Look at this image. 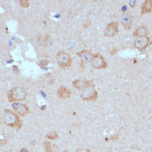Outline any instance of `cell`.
Returning a JSON list of instances; mask_svg holds the SVG:
<instances>
[{
    "instance_id": "cell-1",
    "label": "cell",
    "mask_w": 152,
    "mask_h": 152,
    "mask_svg": "<svg viewBox=\"0 0 152 152\" xmlns=\"http://www.w3.org/2000/svg\"><path fill=\"white\" fill-rule=\"evenodd\" d=\"M74 86L81 91V97L86 101L95 100L98 98V93L94 85L86 81L77 80L73 83Z\"/></svg>"
},
{
    "instance_id": "cell-2",
    "label": "cell",
    "mask_w": 152,
    "mask_h": 152,
    "mask_svg": "<svg viewBox=\"0 0 152 152\" xmlns=\"http://www.w3.org/2000/svg\"><path fill=\"white\" fill-rule=\"evenodd\" d=\"M4 121L7 125L11 127H21L22 122L19 117L10 110H6L4 115Z\"/></svg>"
},
{
    "instance_id": "cell-3",
    "label": "cell",
    "mask_w": 152,
    "mask_h": 152,
    "mask_svg": "<svg viewBox=\"0 0 152 152\" xmlns=\"http://www.w3.org/2000/svg\"><path fill=\"white\" fill-rule=\"evenodd\" d=\"M26 96V93L24 89L20 87H15L9 92L8 99L10 102H15L24 100Z\"/></svg>"
},
{
    "instance_id": "cell-4",
    "label": "cell",
    "mask_w": 152,
    "mask_h": 152,
    "mask_svg": "<svg viewBox=\"0 0 152 152\" xmlns=\"http://www.w3.org/2000/svg\"><path fill=\"white\" fill-rule=\"evenodd\" d=\"M57 61L58 64L61 67H67L71 65L72 58L69 54L61 51L57 55Z\"/></svg>"
},
{
    "instance_id": "cell-5",
    "label": "cell",
    "mask_w": 152,
    "mask_h": 152,
    "mask_svg": "<svg viewBox=\"0 0 152 152\" xmlns=\"http://www.w3.org/2000/svg\"><path fill=\"white\" fill-rule=\"evenodd\" d=\"M91 62L92 66L95 68L105 69L107 67V63L104 58L100 54L94 55Z\"/></svg>"
},
{
    "instance_id": "cell-6",
    "label": "cell",
    "mask_w": 152,
    "mask_h": 152,
    "mask_svg": "<svg viewBox=\"0 0 152 152\" xmlns=\"http://www.w3.org/2000/svg\"><path fill=\"white\" fill-rule=\"evenodd\" d=\"M150 39L146 36L139 37L135 39L134 45L135 47L140 50L145 49L148 46L149 43Z\"/></svg>"
},
{
    "instance_id": "cell-7",
    "label": "cell",
    "mask_w": 152,
    "mask_h": 152,
    "mask_svg": "<svg viewBox=\"0 0 152 152\" xmlns=\"http://www.w3.org/2000/svg\"><path fill=\"white\" fill-rule=\"evenodd\" d=\"M118 24L116 22H113L107 26L105 31V36L108 37L114 36L118 31Z\"/></svg>"
},
{
    "instance_id": "cell-8",
    "label": "cell",
    "mask_w": 152,
    "mask_h": 152,
    "mask_svg": "<svg viewBox=\"0 0 152 152\" xmlns=\"http://www.w3.org/2000/svg\"><path fill=\"white\" fill-rule=\"evenodd\" d=\"M14 110L16 113L20 115H24L28 113V109L26 105L19 103H14L12 105Z\"/></svg>"
},
{
    "instance_id": "cell-9",
    "label": "cell",
    "mask_w": 152,
    "mask_h": 152,
    "mask_svg": "<svg viewBox=\"0 0 152 152\" xmlns=\"http://www.w3.org/2000/svg\"><path fill=\"white\" fill-rule=\"evenodd\" d=\"M77 54L79 56L81 60L85 62H90L92 61L93 55L87 50H83Z\"/></svg>"
},
{
    "instance_id": "cell-10",
    "label": "cell",
    "mask_w": 152,
    "mask_h": 152,
    "mask_svg": "<svg viewBox=\"0 0 152 152\" xmlns=\"http://www.w3.org/2000/svg\"><path fill=\"white\" fill-rule=\"evenodd\" d=\"M57 93L58 96L62 99H66L70 97L71 94L70 90L64 86H62L59 88Z\"/></svg>"
},
{
    "instance_id": "cell-11",
    "label": "cell",
    "mask_w": 152,
    "mask_h": 152,
    "mask_svg": "<svg viewBox=\"0 0 152 152\" xmlns=\"http://www.w3.org/2000/svg\"><path fill=\"white\" fill-rule=\"evenodd\" d=\"M121 23L126 28H129L132 25V18L128 13L125 14L121 18Z\"/></svg>"
},
{
    "instance_id": "cell-12",
    "label": "cell",
    "mask_w": 152,
    "mask_h": 152,
    "mask_svg": "<svg viewBox=\"0 0 152 152\" xmlns=\"http://www.w3.org/2000/svg\"><path fill=\"white\" fill-rule=\"evenodd\" d=\"M152 11V0H147L141 7V13H148Z\"/></svg>"
},
{
    "instance_id": "cell-13",
    "label": "cell",
    "mask_w": 152,
    "mask_h": 152,
    "mask_svg": "<svg viewBox=\"0 0 152 152\" xmlns=\"http://www.w3.org/2000/svg\"><path fill=\"white\" fill-rule=\"evenodd\" d=\"M148 33V30L144 27L139 28L134 32V35L135 36H145Z\"/></svg>"
},
{
    "instance_id": "cell-14",
    "label": "cell",
    "mask_w": 152,
    "mask_h": 152,
    "mask_svg": "<svg viewBox=\"0 0 152 152\" xmlns=\"http://www.w3.org/2000/svg\"><path fill=\"white\" fill-rule=\"evenodd\" d=\"M51 143L49 142H45L44 143V147H45V152H53L52 148L51 147Z\"/></svg>"
},
{
    "instance_id": "cell-15",
    "label": "cell",
    "mask_w": 152,
    "mask_h": 152,
    "mask_svg": "<svg viewBox=\"0 0 152 152\" xmlns=\"http://www.w3.org/2000/svg\"><path fill=\"white\" fill-rule=\"evenodd\" d=\"M20 4L21 6L23 8H27L30 5L29 1L27 0H20Z\"/></svg>"
},
{
    "instance_id": "cell-16",
    "label": "cell",
    "mask_w": 152,
    "mask_h": 152,
    "mask_svg": "<svg viewBox=\"0 0 152 152\" xmlns=\"http://www.w3.org/2000/svg\"><path fill=\"white\" fill-rule=\"evenodd\" d=\"M47 137L49 139H51V140H55L58 137V135L57 134H48Z\"/></svg>"
},
{
    "instance_id": "cell-17",
    "label": "cell",
    "mask_w": 152,
    "mask_h": 152,
    "mask_svg": "<svg viewBox=\"0 0 152 152\" xmlns=\"http://www.w3.org/2000/svg\"><path fill=\"white\" fill-rule=\"evenodd\" d=\"M49 61H48L43 60L42 61H41L40 63V66H43V67L46 66L47 65H48V64H49Z\"/></svg>"
},
{
    "instance_id": "cell-18",
    "label": "cell",
    "mask_w": 152,
    "mask_h": 152,
    "mask_svg": "<svg viewBox=\"0 0 152 152\" xmlns=\"http://www.w3.org/2000/svg\"><path fill=\"white\" fill-rule=\"evenodd\" d=\"M75 152H91L89 150L86 148H80L77 150Z\"/></svg>"
},
{
    "instance_id": "cell-19",
    "label": "cell",
    "mask_w": 152,
    "mask_h": 152,
    "mask_svg": "<svg viewBox=\"0 0 152 152\" xmlns=\"http://www.w3.org/2000/svg\"><path fill=\"white\" fill-rule=\"evenodd\" d=\"M135 3H136V2H135V1H130L129 2V4L131 5V7H133L134 6V5H135Z\"/></svg>"
},
{
    "instance_id": "cell-20",
    "label": "cell",
    "mask_w": 152,
    "mask_h": 152,
    "mask_svg": "<svg viewBox=\"0 0 152 152\" xmlns=\"http://www.w3.org/2000/svg\"><path fill=\"white\" fill-rule=\"evenodd\" d=\"M20 152H28V151L26 149H25V148H23V149L20 151Z\"/></svg>"
},
{
    "instance_id": "cell-21",
    "label": "cell",
    "mask_w": 152,
    "mask_h": 152,
    "mask_svg": "<svg viewBox=\"0 0 152 152\" xmlns=\"http://www.w3.org/2000/svg\"></svg>"
}]
</instances>
